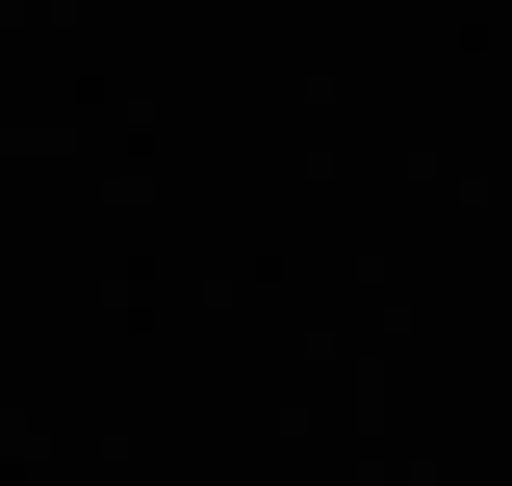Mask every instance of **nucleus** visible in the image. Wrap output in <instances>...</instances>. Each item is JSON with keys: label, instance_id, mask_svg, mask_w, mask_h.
<instances>
[]
</instances>
